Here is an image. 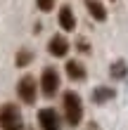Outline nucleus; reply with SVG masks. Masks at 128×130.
Segmentation results:
<instances>
[{"mask_svg": "<svg viewBox=\"0 0 128 130\" xmlns=\"http://www.w3.org/2000/svg\"><path fill=\"white\" fill-rule=\"evenodd\" d=\"M64 113L69 125H78L81 118H83V104H81V97L76 92H64Z\"/></svg>", "mask_w": 128, "mask_h": 130, "instance_id": "nucleus-1", "label": "nucleus"}, {"mask_svg": "<svg viewBox=\"0 0 128 130\" xmlns=\"http://www.w3.org/2000/svg\"><path fill=\"white\" fill-rule=\"evenodd\" d=\"M0 128H5V130H21L24 128L21 113L14 104H5L0 109Z\"/></svg>", "mask_w": 128, "mask_h": 130, "instance_id": "nucleus-2", "label": "nucleus"}, {"mask_svg": "<svg viewBox=\"0 0 128 130\" xmlns=\"http://www.w3.org/2000/svg\"><path fill=\"white\" fill-rule=\"evenodd\" d=\"M57 88H59V76H57L55 69L48 66L43 71V76H40V90H43L45 97H52V95L57 92Z\"/></svg>", "mask_w": 128, "mask_h": 130, "instance_id": "nucleus-3", "label": "nucleus"}, {"mask_svg": "<svg viewBox=\"0 0 128 130\" xmlns=\"http://www.w3.org/2000/svg\"><path fill=\"white\" fill-rule=\"evenodd\" d=\"M17 92H19V97L24 99L26 104H33L36 102V80L31 76H24V78L19 80V85H17Z\"/></svg>", "mask_w": 128, "mask_h": 130, "instance_id": "nucleus-4", "label": "nucleus"}, {"mask_svg": "<svg viewBox=\"0 0 128 130\" xmlns=\"http://www.w3.org/2000/svg\"><path fill=\"white\" fill-rule=\"evenodd\" d=\"M38 125L40 130H59V116L55 109H40L38 111Z\"/></svg>", "mask_w": 128, "mask_h": 130, "instance_id": "nucleus-5", "label": "nucleus"}, {"mask_svg": "<svg viewBox=\"0 0 128 130\" xmlns=\"http://www.w3.org/2000/svg\"><path fill=\"white\" fill-rule=\"evenodd\" d=\"M50 55L52 57H64L66 52H69V43H66L64 36H52L50 38V45H48Z\"/></svg>", "mask_w": 128, "mask_h": 130, "instance_id": "nucleus-6", "label": "nucleus"}, {"mask_svg": "<svg viewBox=\"0 0 128 130\" xmlns=\"http://www.w3.org/2000/svg\"><path fill=\"white\" fill-rule=\"evenodd\" d=\"M59 26H62L64 31H74V28H76V17H74L71 7H62V10H59Z\"/></svg>", "mask_w": 128, "mask_h": 130, "instance_id": "nucleus-7", "label": "nucleus"}, {"mask_svg": "<svg viewBox=\"0 0 128 130\" xmlns=\"http://www.w3.org/2000/svg\"><path fill=\"white\" fill-rule=\"evenodd\" d=\"M86 7H88V12H90V17L97 19V21H104L107 19V10L102 7L100 0H86Z\"/></svg>", "mask_w": 128, "mask_h": 130, "instance_id": "nucleus-8", "label": "nucleus"}, {"mask_svg": "<svg viewBox=\"0 0 128 130\" xmlns=\"http://www.w3.org/2000/svg\"><path fill=\"white\" fill-rule=\"evenodd\" d=\"M66 73H69V78H74V80H83L86 78V69L78 62H69L66 64Z\"/></svg>", "mask_w": 128, "mask_h": 130, "instance_id": "nucleus-9", "label": "nucleus"}, {"mask_svg": "<svg viewBox=\"0 0 128 130\" xmlns=\"http://www.w3.org/2000/svg\"><path fill=\"white\" fill-rule=\"evenodd\" d=\"M111 97H114V90L111 88H95L93 90V102H97V104L107 102V99H111Z\"/></svg>", "mask_w": 128, "mask_h": 130, "instance_id": "nucleus-10", "label": "nucleus"}, {"mask_svg": "<svg viewBox=\"0 0 128 130\" xmlns=\"http://www.w3.org/2000/svg\"><path fill=\"white\" fill-rule=\"evenodd\" d=\"M126 76V62H114L111 64V78H123Z\"/></svg>", "mask_w": 128, "mask_h": 130, "instance_id": "nucleus-11", "label": "nucleus"}, {"mask_svg": "<svg viewBox=\"0 0 128 130\" xmlns=\"http://www.w3.org/2000/svg\"><path fill=\"white\" fill-rule=\"evenodd\" d=\"M29 62H31V52H29V50H21L19 55H17V66H26Z\"/></svg>", "mask_w": 128, "mask_h": 130, "instance_id": "nucleus-12", "label": "nucleus"}, {"mask_svg": "<svg viewBox=\"0 0 128 130\" xmlns=\"http://www.w3.org/2000/svg\"><path fill=\"white\" fill-rule=\"evenodd\" d=\"M36 5H38V10H43V12H50L52 7H55V0H36Z\"/></svg>", "mask_w": 128, "mask_h": 130, "instance_id": "nucleus-13", "label": "nucleus"}, {"mask_svg": "<svg viewBox=\"0 0 128 130\" xmlns=\"http://www.w3.org/2000/svg\"><path fill=\"white\" fill-rule=\"evenodd\" d=\"M78 50L81 52H88V43L86 40H78Z\"/></svg>", "mask_w": 128, "mask_h": 130, "instance_id": "nucleus-14", "label": "nucleus"}, {"mask_svg": "<svg viewBox=\"0 0 128 130\" xmlns=\"http://www.w3.org/2000/svg\"><path fill=\"white\" fill-rule=\"evenodd\" d=\"M90 130H97V128H95V123H93V125H90Z\"/></svg>", "mask_w": 128, "mask_h": 130, "instance_id": "nucleus-15", "label": "nucleus"}]
</instances>
